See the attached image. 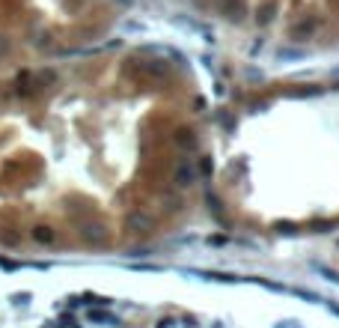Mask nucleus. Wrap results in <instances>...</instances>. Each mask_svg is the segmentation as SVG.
<instances>
[{
    "label": "nucleus",
    "mask_w": 339,
    "mask_h": 328,
    "mask_svg": "<svg viewBox=\"0 0 339 328\" xmlns=\"http://www.w3.org/2000/svg\"><path fill=\"white\" fill-rule=\"evenodd\" d=\"M316 27H319V18H304L301 24H295V27H292V36H295V39H306Z\"/></svg>",
    "instance_id": "nucleus-1"
},
{
    "label": "nucleus",
    "mask_w": 339,
    "mask_h": 328,
    "mask_svg": "<svg viewBox=\"0 0 339 328\" xmlns=\"http://www.w3.org/2000/svg\"><path fill=\"white\" fill-rule=\"evenodd\" d=\"M221 9L226 12V15L232 18V21H238V18L244 15V6H241V0H221Z\"/></svg>",
    "instance_id": "nucleus-2"
},
{
    "label": "nucleus",
    "mask_w": 339,
    "mask_h": 328,
    "mask_svg": "<svg viewBox=\"0 0 339 328\" xmlns=\"http://www.w3.org/2000/svg\"><path fill=\"white\" fill-rule=\"evenodd\" d=\"M176 179H179V185H190V179H193V170H190L187 164H179V176H176Z\"/></svg>",
    "instance_id": "nucleus-3"
},
{
    "label": "nucleus",
    "mask_w": 339,
    "mask_h": 328,
    "mask_svg": "<svg viewBox=\"0 0 339 328\" xmlns=\"http://www.w3.org/2000/svg\"><path fill=\"white\" fill-rule=\"evenodd\" d=\"M268 12H274L271 6H262V9H259V24H268V18H271Z\"/></svg>",
    "instance_id": "nucleus-4"
},
{
    "label": "nucleus",
    "mask_w": 339,
    "mask_h": 328,
    "mask_svg": "<svg viewBox=\"0 0 339 328\" xmlns=\"http://www.w3.org/2000/svg\"><path fill=\"white\" fill-rule=\"evenodd\" d=\"M119 3H125V6H128V3H134V0H119Z\"/></svg>",
    "instance_id": "nucleus-5"
}]
</instances>
